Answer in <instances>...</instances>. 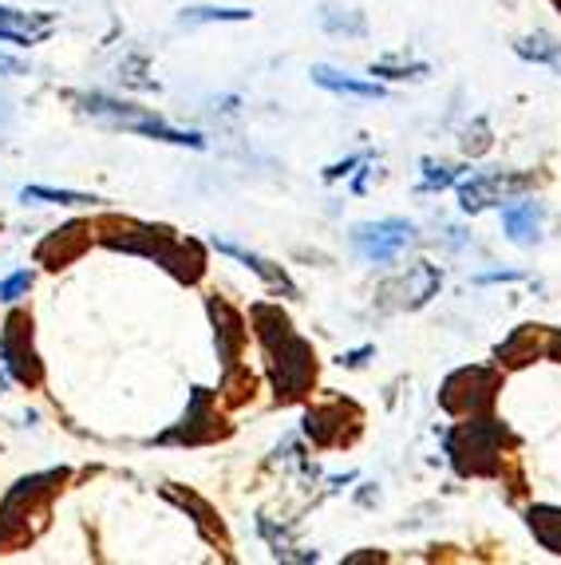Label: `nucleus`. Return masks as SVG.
<instances>
[{"mask_svg": "<svg viewBox=\"0 0 561 565\" xmlns=\"http://www.w3.org/2000/svg\"><path fill=\"white\" fill-rule=\"evenodd\" d=\"M214 249H222V254H230V257H237V261H245V266L254 269L257 278H265L273 288H285V293H293V285L285 281V273H281V269H273L269 261H261L257 254H249V249L233 246V242H222V237H214Z\"/></svg>", "mask_w": 561, "mask_h": 565, "instance_id": "nucleus-6", "label": "nucleus"}, {"mask_svg": "<svg viewBox=\"0 0 561 565\" xmlns=\"http://www.w3.org/2000/svg\"><path fill=\"white\" fill-rule=\"evenodd\" d=\"M48 33H52V16L48 12H16L0 4V40L40 44Z\"/></svg>", "mask_w": 561, "mask_h": 565, "instance_id": "nucleus-2", "label": "nucleus"}, {"mask_svg": "<svg viewBox=\"0 0 561 565\" xmlns=\"http://www.w3.org/2000/svg\"><path fill=\"white\" fill-rule=\"evenodd\" d=\"M33 288V273L24 269V273H12L4 285H0V300H21V293H28Z\"/></svg>", "mask_w": 561, "mask_h": 565, "instance_id": "nucleus-11", "label": "nucleus"}, {"mask_svg": "<svg viewBox=\"0 0 561 565\" xmlns=\"http://www.w3.org/2000/svg\"><path fill=\"white\" fill-rule=\"evenodd\" d=\"M249 9H182V24H210V21H249Z\"/></svg>", "mask_w": 561, "mask_h": 565, "instance_id": "nucleus-9", "label": "nucleus"}, {"mask_svg": "<svg viewBox=\"0 0 561 565\" xmlns=\"http://www.w3.org/2000/svg\"><path fill=\"white\" fill-rule=\"evenodd\" d=\"M36 198V202H56V206H92L96 198L92 194H72V191H48V186H24V202Z\"/></svg>", "mask_w": 561, "mask_h": 565, "instance_id": "nucleus-8", "label": "nucleus"}, {"mask_svg": "<svg viewBox=\"0 0 561 565\" xmlns=\"http://www.w3.org/2000/svg\"><path fill=\"white\" fill-rule=\"evenodd\" d=\"M412 234H415V230L407 222H395V218H388V222L356 225L352 242H356V249H361L368 261H376V266H388V261H395V257H400V249L412 242Z\"/></svg>", "mask_w": 561, "mask_h": 565, "instance_id": "nucleus-1", "label": "nucleus"}, {"mask_svg": "<svg viewBox=\"0 0 561 565\" xmlns=\"http://www.w3.org/2000/svg\"><path fill=\"white\" fill-rule=\"evenodd\" d=\"M313 84L340 91V96H356V99H383L380 84H364V79H352L349 72H332V67H313Z\"/></svg>", "mask_w": 561, "mask_h": 565, "instance_id": "nucleus-5", "label": "nucleus"}, {"mask_svg": "<svg viewBox=\"0 0 561 565\" xmlns=\"http://www.w3.org/2000/svg\"><path fill=\"white\" fill-rule=\"evenodd\" d=\"M502 222H507L510 237L519 242V246H529V242H538V230H541V206L538 202H514L502 210Z\"/></svg>", "mask_w": 561, "mask_h": 565, "instance_id": "nucleus-4", "label": "nucleus"}, {"mask_svg": "<svg viewBox=\"0 0 561 565\" xmlns=\"http://www.w3.org/2000/svg\"><path fill=\"white\" fill-rule=\"evenodd\" d=\"M0 72L4 75H28V67L21 60H9V56H0Z\"/></svg>", "mask_w": 561, "mask_h": 565, "instance_id": "nucleus-13", "label": "nucleus"}, {"mask_svg": "<svg viewBox=\"0 0 561 565\" xmlns=\"http://www.w3.org/2000/svg\"><path fill=\"white\" fill-rule=\"evenodd\" d=\"M325 28L329 33H349V36H364V21L361 16H352V12H344V16H332V9H325Z\"/></svg>", "mask_w": 561, "mask_h": 565, "instance_id": "nucleus-10", "label": "nucleus"}, {"mask_svg": "<svg viewBox=\"0 0 561 565\" xmlns=\"http://www.w3.org/2000/svg\"><path fill=\"white\" fill-rule=\"evenodd\" d=\"M427 167V191H435V186H447L451 182V174L443 171V167H435V162H424Z\"/></svg>", "mask_w": 561, "mask_h": 565, "instance_id": "nucleus-12", "label": "nucleus"}, {"mask_svg": "<svg viewBox=\"0 0 561 565\" xmlns=\"http://www.w3.org/2000/svg\"><path fill=\"white\" fill-rule=\"evenodd\" d=\"M507 186H519V182H507L502 174H478V179L463 182V210H483L490 202H502L507 198Z\"/></svg>", "mask_w": 561, "mask_h": 565, "instance_id": "nucleus-3", "label": "nucleus"}, {"mask_svg": "<svg viewBox=\"0 0 561 565\" xmlns=\"http://www.w3.org/2000/svg\"><path fill=\"white\" fill-rule=\"evenodd\" d=\"M519 56L538 60V64H553V60L561 56V44L553 40V36H546V33H534V36H526V40L519 44Z\"/></svg>", "mask_w": 561, "mask_h": 565, "instance_id": "nucleus-7", "label": "nucleus"}]
</instances>
